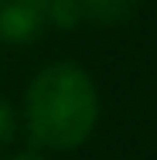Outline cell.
<instances>
[{
  "mask_svg": "<svg viewBox=\"0 0 157 160\" xmlns=\"http://www.w3.org/2000/svg\"><path fill=\"white\" fill-rule=\"evenodd\" d=\"M99 99L92 78L79 65H48L28 92V126L34 140L55 150L79 147L96 126Z\"/></svg>",
  "mask_w": 157,
  "mask_h": 160,
  "instance_id": "obj_1",
  "label": "cell"
},
{
  "mask_svg": "<svg viewBox=\"0 0 157 160\" xmlns=\"http://www.w3.org/2000/svg\"><path fill=\"white\" fill-rule=\"evenodd\" d=\"M44 24V0H0V41H31Z\"/></svg>",
  "mask_w": 157,
  "mask_h": 160,
  "instance_id": "obj_2",
  "label": "cell"
},
{
  "mask_svg": "<svg viewBox=\"0 0 157 160\" xmlns=\"http://www.w3.org/2000/svg\"><path fill=\"white\" fill-rule=\"evenodd\" d=\"M79 17L92 21V24H123L126 17H133L137 0H75Z\"/></svg>",
  "mask_w": 157,
  "mask_h": 160,
  "instance_id": "obj_3",
  "label": "cell"
},
{
  "mask_svg": "<svg viewBox=\"0 0 157 160\" xmlns=\"http://www.w3.org/2000/svg\"><path fill=\"white\" fill-rule=\"evenodd\" d=\"M10 126H14V116H10V109H7V102L0 99V143L10 140Z\"/></svg>",
  "mask_w": 157,
  "mask_h": 160,
  "instance_id": "obj_4",
  "label": "cell"
},
{
  "mask_svg": "<svg viewBox=\"0 0 157 160\" xmlns=\"http://www.w3.org/2000/svg\"><path fill=\"white\" fill-rule=\"evenodd\" d=\"M17 160H38V157H17Z\"/></svg>",
  "mask_w": 157,
  "mask_h": 160,
  "instance_id": "obj_5",
  "label": "cell"
}]
</instances>
